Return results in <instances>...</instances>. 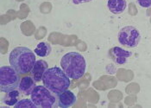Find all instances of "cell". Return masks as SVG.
<instances>
[{"label":"cell","mask_w":151,"mask_h":108,"mask_svg":"<svg viewBox=\"0 0 151 108\" xmlns=\"http://www.w3.org/2000/svg\"><path fill=\"white\" fill-rule=\"evenodd\" d=\"M51 50H52V48H51V46H50V44L48 42H42L37 44L34 52H35L36 55H38L40 57H46V56L50 55Z\"/></svg>","instance_id":"cell-13"},{"label":"cell","mask_w":151,"mask_h":108,"mask_svg":"<svg viewBox=\"0 0 151 108\" xmlns=\"http://www.w3.org/2000/svg\"><path fill=\"white\" fill-rule=\"evenodd\" d=\"M70 78L59 67L47 68L42 77V83L55 95L68 90L70 86Z\"/></svg>","instance_id":"cell-2"},{"label":"cell","mask_w":151,"mask_h":108,"mask_svg":"<svg viewBox=\"0 0 151 108\" xmlns=\"http://www.w3.org/2000/svg\"><path fill=\"white\" fill-rule=\"evenodd\" d=\"M47 67H48V65H47V63L45 60H39L35 61V65H34V67H33V68L31 70L32 77L35 80V82L42 81L43 74L47 71Z\"/></svg>","instance_id":"cell-9"},{"label":"cell","mask_w":151,"mask_h":108,"mask_svg":"<svg viewBox=\"0 0 151 108\" xmlns=\"http://www.w3.org/2000/svg\"><path fill=\"white\" fill-rule=\"evenodd\" d=\"M20 77L12 66H3L0 68V89L1 92H10L18 88Z\"/></svg>","instance_id":"cell-5"},{"label":"cell","mask_w":151,"mask_h":108,"mask_svg":"<svg viewBox=\"0 0 151 108\" xmlns=\"http://www.w3.org/2000/svg\"><path fill=\"white\" fill-rule=\"evenodd\" d=\"M140 6L143 8H150L151 7V0H137Z\"/></svg>","instance_id":"cell-15"},{"label":"cell","mask_w":151,"mask_h":108,"mask_svg":"<svg viewBox=\"0 0 151 108\" xmlns=\"http://www.w3.org/2000/svg\"><path fill=\"white\" fill-rule=\"evenodd\" d=\"M92 0H73V3L74 4H81L82 3H86V2H90Z\"/></svg>","instance_id":"cell-16"},{"label":"cell","mask_w":151,"mask_h":108,"mask_svg":"<svg viewBox=\"0 0 151 108\" xmlns=\"http://www.w3.org/2000/svg\"><path fill=\"white\" fill-rule=\"evenodd\" d=\"M30 99L37 107L53 108L57 106L55 94L45 86H36L30 94Z\"/></svg>","instance_id":"cell-4"},{"label":"cell","mask_w":151,"mask_h":108,"mask_svg":"<svg viewBox=\"0 0 151 108\" xmlns=\"http://www.w3.org/2000/svg\"><path fill=\"white\" fill-rule=\"evenodd\" d=\"M77 101L75 94L69 90H66L63 93L60 94L57 97L58 107L61 108H68L73 107Z\"/></svg>","instance_id":"cell-8"},{"label":"cell","mask_w":151,"mask_h":108,"mask_svg":"<svg viewBox=\"0 0 151 108\" xmlns=\"http://www.w3.org/2000/svg\"><path fill=\"white\" fill-rule=\"evenodd\" d=\"M19 97H20V93L17 89L12 90L6 93L5 96L3 99V101L5 105L9 107H14L19 101Z\"/></svg>","instance_id":"cell-12"},{"label":"cell","mask_w":151,"mask_h":108,"mask_svg":"<svg viewBox=\"0 0 151 108\" xmlns=\"http://www.w3.org/2000/svg\"><path fill=\"white\" fill-rule=\"evenodd\" d=\"M15 108H23V107H31L36 108L37 107L35 106V104L32 101V99H23L22 100H19L15 106Z\"/></svg>","instance_id":"cell-14"},{"label":"cell","mask_w":151,"mask_h":108,"mask_svg":"<svg viewBox=\"0 0 151 108\" xmlns=\"http://www.w3.org/2000/svg\"><path fill=\"white\" fill-rule=\"evenodd\" d=\"M107 7L113 14H121L127 7L126 0H108Z\"/></svg>","instance_id":"cell-11"},{"label":"cell","mask_w":151,"mask_h":108,"mask_svg":"<svg viewBox=\"0 0 151 108\" xmlns=\"http://www.w3.org/2000/svg\"><path fill=\"white\" fill-rule=\"evenodd\" d=\"M117 38L121 45L126 48H135L139 44L141 35L134 26H125L119 30Z\"/></svg>","instance_id":"cell-6"},{"label":"cell","mask_w":151,"mask_h":108,"mask_svg":"<svg viewBox=\"0 0 151 108\" xmlns=\"http://www.w3.org/2000/svg\"><path fill=\"white\" fill-rule=\"evenodd\" d=\"M34 53L35 52L27 47L13 48L9 56L11 66L20 74L31 72L36 61Z\"/></svg>","instance_id":"cell-1"},{"label":"cell","mask_w":151,"mask_h":108,"mask_svg":"<svg viewBox=\"0 0 151 108\" xmlns=\"http://www.w3.org/2000/svg\"><path fill=\"white\" fill-rule=\"evenodd\" d=\"M60 66L70 79L78 80L85 74L86 62L81 54L78 52H69L62 56Z\"/></svg>","instance_id":"cell-3"},{"label":"cell","mask_w":151,"mask_h":108,"mask_svg":"<svg viewBox=\"0 0 151 108\" xmlns=\"http://www.w3.org/2000/svg\"><path fill=\"white\" fill-rule=\"evenodd\" d=\"M35 87V80L33 79V77H30V76H25L22 78L19 86H18L20 92L24 95H30Z\"/></svg>","instance_id":"cell-10"},{"label":"cell","mask_w":151,"mask_h":108,"mask_svg":"<svg viewBox=\"0 0 151 108\" xmlns=\"http://www.w3.org/2000/svg\"><path fill=\"white\" fill-rule=\"evenodd\" d=\"M109 55L117 65H124L127 62L128 58L132 55V53L120 47H113L110 49Z\"/></svg>","instance_id":"cell-7"}]
</instances>
